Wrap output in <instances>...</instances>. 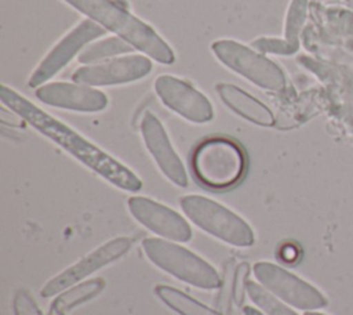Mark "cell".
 I'll return each mask as SVG.
<instances>
[{
	"instance_id": "ac0fdd59",
	"label": "cell",
	"mask_w": 353,
	"mask_h": 315,
	"mask_svg": "<svg viewBox=\"0 0 353 315\" xmlns=\"http://www.w3.org/2000/svg\"><path fill=\"white\" fill-rule=\"evenodd\" d=\"M134 47L130 46L127 41L120 39L119 36H109L105 39H101L98 41H94L92 44H88L80 54H79V62L91 65L97 61L110 59L117 55L130 54L132 52Z\"/></svg>"
},
{
	"instance_id": "d6986e66",
	"label": "cell",
	"mask_w": 353,
	"mask_h": 315,
	"mask_svg": "<svg viewBox=\"0 0 353 315\" xmlns=\"http://www.w3.org/2000/svg\"><path fill=\"white\" fill-rule=\"evenodd\" d=\"M247 294L251 301L262 311L265 315H298L288 304L281 301L273 293L266 290L261 283L248 280L247 282Z\"/></svg>"
},
{
	"instance_id": "4316f807",
	"label": "cell",
	"mask_w": 353,
	"mask_h": 315,
	"mask_svg": "<svg viewBox=\"0 0 353 315\" xmlns=\"http://www.w3.org/2000/svg\"><path fill=\"white\" fill-rule=\"evenodd\" d=\"M346 4H349L350 6V8L353 10V0H343Z\"/></svg>"
},
{
	"instance_id": "52a82bcc",
	"label": "cell",
	"mask_w": 353,
	"mask_h": 315,
	"mask_svg": "<svg viewBox=\"0 0 353 315\" xmlns=\"http://www.w3.org/2000/svg\"><path fill=\"white\" fill-rule=\"evenodd\" d=\"M252 271L266 290L296 309L319 311L328 304L327 297L317 287L277 264L259 261Z\"/></svg>"
},
{
	"instance_id": "e0dca14e",
	"label": "cell",
	"mask_w": 353,
	"mask_h": 315,
	"mask_svg": "<svg viewBox=\"0 0 353 315\" xmlns=\"http://www.w3.org/2000/svg\"><path fill=\"white\" fill-rule=\"evenodd\" d=\"M154 293L168 308L179 315H225L197 301L189 294L167 285H157L154 287Z\"/></svg>"
},
{
	"instance_id": "ba28073f",
	"label": "cell",
	"mask_w": 353,
	"mask_h": 315,
	"mask_svg": "<svg viewBox=\"0 0 353 315\" xmlns=\"http://www.w3.org/2000/svg\"><path fill=\"white\" fill-rule=\"evenodd\" d=\"M105 35V29L91 19H83L79 25L72 28L39 62L32 72L28 86L37 88L47 80L63 69L77 54L83 51L91 41Z\"/></svg>"
},
{
	"instance_id": "484cf974",
	"label": "cell",
	"mask_w": 353,
	"mask_h": 315,
	"mask_svg": "<svg viewBox=\"0 0 353 315\" xmlns=\"http://www.w3.org/2000/svg\"><path fill=\"white\" fill-rule=\"evenodd\" d=\"M305 315H327V314H323V312H319V311H306Z\"/></svg>"
},
{
	"instance_id": "6da1fadb",
	"label": "cell",
	"mask_w": 353,
	"mask_h": 315,
	"mask_svg": "<svg viewBox=\"0 0 353 315\" xmlns=\"http://www.w3.org/2000/svg\"><path fill=\"white\" fill-rule=\"evenodd\" d=\"M0 101L36 131L55 142L112 185L128 192H138L142 188V181L132 170L90 142L68 124L36 106L14 88L3 84L0 87Z\"/></svg>"
},
{
	"instance_id": "5b68a950",
	"label": "cell",
	"mask_w": 353,
	"mask_h": 315,
	"mask_svg": "<svg viewBox=\"0 0 353 315\" xmlns=\"http://www.w3.org/2000/svg\"><path fill=\"white\" fill-rule=\"evenodd\" d=\"M142 249L150 262L174 278L200 289H218L221 278L216 269L190 250L159 238H146Z\"/></svg>"
},
{
	"instance_id": "8fae6325",
	"label": "cell",
	"mask_w": 353,
	"mask_h": 315,
	"mask_svg": "<svg viewBox=\"0 0 353 315\" xmlns=\"http://www.w3.org/2000/svg\"><path fill=\"white\" fill-rule=\"evenodd\" d=\"M154 91L160 101L192 123H207L214 117L210 99L188 82L172 75H160L154 80Z\"/></svg>"
},
{
	"instance_id": "277c9868",
	"label": "cell",
	"mask_w": 353,
	"mask_h": 315,
	"mask_svg": "<svg viewBox=\"0 0 353 315\" xmlns=\"http://www.w3.org/2000/svg\"><path fill=\"white\" fill-rule=\"evenodd\" d=\"M179 204L194 225L222 242L237 247L254 245L255 238L251 227L223 204L201 195H185Z\"/></svg>"
},
{
	"instance_id": "cb8c5ba5",
	"label": "cell",
	"mask_w": 353,
	"mask_h": 315,
	"mask_svg": "<svg viewBox=\"0 0 353 315\" xmlns=\"http://www.w3.org/2000/svg\"><path fill=\"white\" fill-rule=\"evenodd\" d=\"M280 257L283 258V261L285 262H294L296 261V258L299 257V250L296 246L287 243L280 249Z\"/></svg>"
},
{
	"instance_id": "44dd1931",
	"label": "cell",
	"mask_w": 353,
	"mask_h": 315,
	"mask_svg": "<svg viewBox=\"0 0 353 315\" xmlns=\"http://www.w3.org/2000/svg\"><path fill=\"white\" fill-rule=\"evenodd\" d=\"M254 50L262 54H276V55H292L299 48L290 44L285 39L279 37H258L252 41Z\"/></svg>"
},
{
	"instance_id": "4fadbf2b",
	"label": "cell",
	"mask_w": 353,
	"mask_h": 315,
	"mask_svg": "<svg viewBox=\"0 0 353 315\" xmlns=\"http://www.w3.org/2000/svg\"><path fill=\"white\" fill-rule=\"evenodd\" d=\"M141 134L150 156L163 175L174 185L185 188L188 185V174L183 163L172 148L161 122L152 112H146L143 115L141 120Z\"/></svg>"
},
{
	"instance_id": "8992f818",
	"label": "cell",
	"mask_w": 353,
	"mask_h": 315,
	"mask_svg": "<svg viewBox=\"0 0 353 315\" xmlns=\"http://www.w3.org/2000/svg\"><path fill=\"white\" fill-rule=\"evenodd\" d=\"M211 50L221 64L252 84L273 93L285 90L287 77L284 70L262 52L232 39L214 41Z\"/></svg>"
},
{
	"instance_id": "7a4b0ae2",
	"label": "cell",
	"mask_w": 353,
	"mask_h": 315,
	"mask_svg": "<svg viewBox=\"0 0 353 315\" xmlns=\"http://www.w3.org/2000/svg\"><path fill=\"white\" fill-rule=\"evenodd\" d=\"M63 1L103 29L113 32L149 58L164 65L175 62V54L168 43L150 25L131 14L127 7H123L120 3L114 0Z\"/></svg>"
},
{
	"instance_id": "30bf717a",
	"label": "cell",
	"mask_w": 353,
	"mask_h": 315,
	"mask_svg": "<svg viewBox=\"0 0 353 315\" xmlns=\"http://www.w3.org/2000/svg\"><path fill=\"white\" fill-rule=\"evenodd\" d=\"M131 247V240L127 236H117L99 247L94 249L91 253L85 254L77 262L65 268L62 272L51 278L40 290V296L44 298L59 294L68 287L76 285L81 279L87 278L90 274L101 269L102 267L116 261L123 257Z\"/></svg>"
},
{
	"instance_id": "ffe728a7",
	"label": "cell",
	"mask_w": 353,
	"mask_h": 315,
	"mask_svg": "<svg viewBox=\"0 0 353 315\" xmlns=\"http://www.w3.org/2000/svg\"><path fill=\"white\" fill-rule=\"evenodd\" d=\"M309 0H291L284 22V39L299 48V35L307 17Z\"/></svg>"
},
{
	"instance_id": "7402d4cb",
	"label": "cell",
	"mask_w": 353,
	"mask_h": 315,
	"mask_svg": "<svg viewBox=\"0 0 353 315\" xmlns=\"http://www.w3.org/2000/svg\"><path fill=\"white\" fill-rule=\"evenodd\" d=\"M12 309L15 315H43L29 292L25 289L17 290L12 300Z\"/></svg>"
},
{
	"instance_id": "9a60e30c",
	"label": "cell",
	"mask_w": 353,
	"mask_h": 315,
	"mask_svg": "<svg viewBox=\"0 0 353 315\" xmlns=\"http://www.w3.org/2000/svg\"><path fill=\"white\" fill-rule=\"evenodd\" d=\"M216 94L222 102L240 117L261 127L274 124V115L263 102L232 83H218Z\"/></svg>"
},
{
	"instance_id": "5bb4252c",
	"label": "cell",
	"mask_w": 353,
	"mask_h": 315,
	"mask_svg": "<svg viewBox=\"0 0 353 315\" xmlns=\"http://www.w3.org/2000/svg\"><path fill=\"white\" fill-rule=\"evenodd\" d=\"M34 94L40 102L68 111L94 113L108 106V97L102 91L79 83H44L36 88Z\"/></svg>"
},
{
	"instance_id": "d4e9b609",
	"label": "cell",
	"mask_w": 353,
	"mask_h": 315,
	"mask_svg": "<svg viewBox=\"0 0 353 315\" xmlns=\"http://www.w3.org/2000/svg\"><path fill=\"white\" fill-rule=\"evenodd\" d=\"M243 315H265L262 311L251 307V305H244L243 307Z\"/></svg>"
},
{
	"instance_id": "9c48e42d",
	"label": "cell",
	"mask_w": 353,
	"mask_h": 315,
	"mask_svg": "<svg viewBox=\"0 0 353 315\" xmlns=\"http://www.w3.org/2000/svg\"><path fill=\"white\" fill-rule=\"evenodd\" d=\"M152 69L153 64L148 55L128 54L103 62L80 66L72 73V80L91 87L116 86L143 79Z\"/></svg>"
},
{
	"instance_id": "7c38bea8",
	"label": "cell",
	"mask_w": 353,
	"mask_h": 315,
	"mask_svg": "<svg viewBox=\"0 0 353 315\" xmlns=\"http://www.w3.org/2000/svg\"><path fill=\"white\" fill-rule=\"evenodd\" d=\"M127 206L131 216L153 233L175 242L190 240V225L172 209L145 196L128 198Z\"/></svg>"
},
{
	"instance_id": "603a6c76",
	"label": "cell",
	"mask_w": 353,
	"mask_h": 315,
	"mask_svg": "<svg viewBox=\"0 0 353 315\" xmlns=\"http://www.w3.org/2000/svg\"><path fill=\"white\" fill-rule=\"evenodd\" d=\"M250 274V265L247 262H243L237 267L236 269V275H234V279H233V283H232V289H233V297H234V301L236 304L241 305V301H243V297H244V290H247V276Z\"/></svg>"
},
{
	"instance_id": "3957f363",
	"label": "cell",
	"mask_w": 353,
	"mask_h": 315,
	"mask_svg": "<svg viewBox=\"0 0 353 315\" xmlns=\"http://www.w3.org/2000/svg\"><path fill=\"white\" fill-rule=\"evenodd\" d=\"M192 169L203 185L225 189L243 178L245 156L237 142L225 137H211L194 148Z\"/></svg>"
},
{
	"instance_id": "2e32d148",
	"label": "cell",
	"mask_w": 353,
	"mask_h": 315,
	"mask_svg": "<svg viewBox=\"0 0 353 315\" xmlns=\"http://www.w3.org/2000/svg\"><path fill=\"white\" fill-rule=\"evenodd\" d=\"M105 287L102 278H95L87 282L76 283L57 294L50 305L48 315H66L74 307L84 304L97 297Z\"/></svg>"
}]
</instances>
